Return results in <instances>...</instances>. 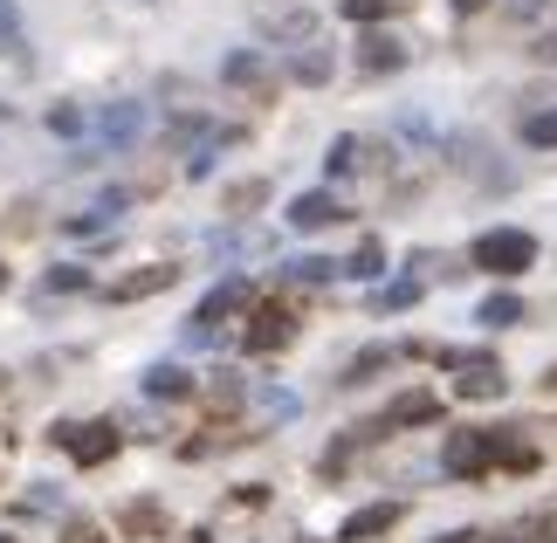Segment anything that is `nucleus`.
<instances>
[{
	"mask_svg": "<svg viewBox=\"0 0 557 543\" xmlns=\"http://www.w3.org/2000/svg\"><path fill=\"white\" fill-rule=\"evenodd\" d=\"M537 468V454H530L523 441H509V433H496V427H468V433H455L447 441V454H441V468L447 474H488V468Z\"/></svg>",
	"mask_w": 557,
	"mask_h": 543,
	"instance_id": "obj_1",
	"label": "nucleus"
},
{
	"mask_svg": "<svg viewBox=\"0 0 557 543\" xmlns=\"http://www.w3.org/2000/svg\"><path fill=\"white\" fill-rule=\"evenodd\" d=\"M530 262H537V242L523 227H488L475 242V269H488V275H523Z\"/></svg>",
	"mask_w": 557,
	"mask_h": 543,
	"instance_id": "obj_2",
	"label": "nucleus"
},
{
	"mask_svg": "<svg viewBox=\"0 0 557 543\" xmlns=\"http://www.w3.org/2000/svg\"><path fill=\"white\" fill-rule=\"evenodd\" d=\"M55 441L70 447L83 468H97V461H111V454H117V427H111V420H90V427H62Z\"/></svg>",
	"mask_w": 557,
	"mask_h": 543,
	"instance_id": "obj_3",
	"label": "nucleus"
},
{
	"mask_svg": "<svg viewBox=\"0 0 557 543\" xmlns=\"http://www.w3.org/2000/svg\"><path fill=\"white\" fill-rule=\"evenodd\" d=\"M242 303H248V282H221V289H213V296L200 303V310H193L186 337H193V344H213V323H221V317H234Z\"/></svg>",
	"mask_w": 557,
	"mask_h": 543,
	"instance_id": "obj_4",
	"label": "nucleus"
},
{
	"mask_svg": "<svg viewBox=\"0 0 557 543\" xmlns=\"http://www.w3.org/2000/svg\"><path fill=\"white\" fill-rule=\"evenodd\" d=\"M455 365H461V379H455V385H461V399H503V385H509V379H503V365H496V358H455Z\"/></svg>",
	"mask_w": 557,
	"mask_h": 543,
	"instance_id": "obj_5",
	"label": "nucleus"
},
{
	"mask_svg": "<svg viewBox=\"0 0 557 543\" xmlns=\"http://www.w3.org/2000/svg\"><path fill=\"white\" fill-rule=\"evenodd\" d=\"M331 221H345V207H337L331 193H296V200H289V227L296 234H317V227H331Z\"/></svg>",
	"mask_w": 557,
	"mask_h": 543,
	"instance_id": "obj_6",
	"label": "nucleus"
},
{
	"mask_svg": "<svg viewBox=\"0 0 557 543\" xmlns=\"http://www.w3.org/2000/svg\"><path fill=\"white\" fill-rule=\"evenodd\" d=\"M426 420H441V399H434V393H406V399L385 406V420L366 427V433H385V427H426Z\"/></svg>",
	"mask_w": 557,
	"mask_h": 543,
	"instance_id": "obj_7",
	"label": "nucleus"
},
{
	"mask_svg": "<svg viewBox=\"0 0 557 543\" xmlns=\"http://www.w3.org/2000/svg\"><path fill=\"white\" fill-rule=\"evenodd\" d=\"M275 344H289V310L283 303H262L248 323V351H275Z\"/></svg>",
	"mask_w": 557,
	"mask_h": 543,
	"instance_id": "obj_8",
	"label": "nucleus"
},
{
	"mask_svg": "<svg viewBox=\"0 0 557 543\" xmlns=\"http://www.w3.org/2000/svg\"><path fill=\"white\" fill-rule=\"evenodd\" d=\"M358 70H366V76H393V70H406V49L393 35H366V41H358Z\"/></svg>",
	"mask_w": 557,
	"mask_h": 543,
	"instance_id": "obj_9",
	"label": "nucleus"
},
{
	"mask_svg": "<svg viewBox=\"0 0 557 543\" xmlns=\"http://www.w3.org/2000/svg\"><path fill=\"white\" fill-rule=\"evenodd\" d=\"M399 523V503H372V509H358L345 530H337V543H366V536H385Z\"/></svg>",
	"mask_w": 557,
	"mask_h": 543,
	"instance_id": "obj_10",
	"label": "nucleus"
},
{
	"mask_svg": "<svg viewBox=\"0 0 557 543\" xmlns=\"http://www.w3.org/2000/svg\"><path fill=\"white\" fill-rule=\"evenodd\" d=\"M221 76L234 83V90H262V83H269V62H262V49H234L221 62Z\"/></svg>",
	"mask_w": 557,
	"mask_h": 543,
	"instance_id": "obj_11",
	"label": "nucleus"
},
{
	"mask_svg": "<svg viewBox=\"0 0 557 543\" xmlns=\"http://www.w3.org/2000/svg\"><path fill=\"white\" fill-rule=\"evenodd\" d=\"M138 132H145V103H111L103 111V138L111 145H138Z\"/></svg>",
	"mask_w": 557,
	"mask_h": 543,
	"instance_id": "obj_12",
	"label": "nucleus"
},
{
	"mask_svg": "<svg viewBox=\"0 0 557 543\" xmlns=\"http://www.w3.org/2000/svg\"><path fill=\"white\" fill-rule=\"evenodd\" d=\"M145 393H152V399H186L193 372H180V365H152V372H145Z\"/></svg>",
	"mask_w": 557,
	"mask_h": 543,
	"instance_id": "obj_13",
	"label": "nucleus"
},
{
	"mask_svg": "<svg viewBox=\"0 0 557 543\" xmlns=\"http://www.w3.org/2000/svg\"><path fill=\"white\" fill-rule=\"evenodd\" d=\"M152 289H173V269H138V275H124L117 282V303H138V296H152Z\"/></svg>",
	"mask_w": 557,
	"mask_h": 543,
	"instance_id": "obj_14",
	"label": "nucleus"
},
{
	"mask_svg": "<svg viewBox=\"0 0 557 543\" xmlns=\"http://www.w3.org/2000/svg\"><path fill=\"white\" fill-rule=\"evenodd\" d=\"M475 317L488 323V331H509V323H523V296H488Z\"/></svg>",
	"mask_w": 557,
	"mask_h": 543,
	"instance_id": "obj_15",
	"label": "nucleus"
},
{
	"mask_svg": "<svg viewBox=\"0 0 557 543\" xmlns=\"http://www.w3.org/2000/svg\"><path fill=\"white\" fill-rule=\"evenodd\" d=\"M523 145L550 151V145H557V111H530V118H523Z\"/></svg>",
	"mask_w": 557,
	"mask_h": 543,
	"instance_id": "obj_16",
	"label": "nucleus"
},
{
	"mask_svg": "<svg viewBox=\"0 0 557 543\" xmlns=\"http://www.w3.org/2000/svg\"><path fill=\"white\" fill-rule=\"evenodd\" d=\"M358 159H366V145H358V138H337V145H331V159H324V165L337 172V180H345V172H358Z\"/></svg>",
	"mask_w": 557,
	"mask_h": 543,
	"instance_id": "obj_17",
	"label": "nucleus"
},
{
	"mask_svg": "<svg viewBox=\"0 0 557 543\" xmlns=\"http://www.w3.org/2000/svg\"><path fill=\"white\" fill-rule=\"evenodd\" d=\"M21 41H28V35H21V14H14V0H0V49H8V55H21Z\"/></svg>",
	"mask_w": 557,
	"mask_h": 543,
	"instance_id": "obj_18",
	"label": "nucleus"
},
{
	"mask_svg": "<svg viewBox=\"0 0 557 543\" xmlns=\"http://www.w3.org/2000/svg\"><path fill=\"white\" fill-rule=\"evenodd\" d=\"M337 262H324V255H304V262H289V282H331Z\"/></svg>",
	"mask_w": 557,
	"mask_h": 543,
	"instance_id": "obj_19",
	"label": "nucleus"
},
{
	"mask_svg": "<svg viewBox=\"0 0 557 543\" xmlns=\"http://www.w3.org/2000/svg\"><path fill=\"white\" fill-rule=\"evenodd\" d=\"M413 296H420V282H393V289H379V310H406Z\"/></svg>",
	"mask_w": 557,
	"mask_h": 543,
	"instance_id": "obj_20",
	"label": "nucleus"
},
{
	"mask_svg": "<svg viewBox=\"0 0 557 543\" xmlns=\"http://www.w3.org/2000/svg\"><path fill=\"white\" fill-rule=\"evenodd\" d=\"M296 76H304V83H324V76H331V55H317V49L296 55Z\"/></svg>",
	"mask_w": 557,
	"mask_h": 543,
	"instance_id": "obj_21",
	"label": "nucleus"
},
{
	"mask_svg": "<svg viewBox=\"0 0 557 543\" xmlns=\"http://www.w3.org/2000/svg\"><path fill=\"white\" fill-rule=\"evenodd\" d=\"M49 132H62V138H76V132H83V111H70V103H55V111H49Z\"/></svg>",
	"mask_w": 557,
	"mask_h": 543,
	"instance_id": "obj_22",
	"label": "nucleus"
},
{
	"mask_svg": "<svg viewBox=\"0 0 557 543\" xmlns=\"http://www.w3.org/2000/svg\"><path fill=\"white\" fill-rule=\"evenodd\" d=\"M379 262H385V248H379V242H366V248L351 255V275H379Z\"/></svg>",
	"mask_w": 557,
	"mask_h": 543,
	"instance_id": "obj_23",
	"label": "nucleus"
},
{
	"mask_svg": "<svg viewBox=\"0 0 557 543\" xmlns=\"http://www.w3.org/2000/svg\"><path fill=\"white\" fill-rule=\"evenodd\" d=\"M345 14L351 21H379V14H393V0H345Z\"/></svg>",
	"mask_w": 557,
	"mask_h": 543,
	"instance_id": "obj_24",
	"label": "nucleus"
},
{
	"mask_svg": "<svg viewBox=\"0 0 557 543\" xmlns=\"http://www.w3.org/2000/svg\"><path fill=\"white\" fill-rule=\"evenodd\" d=\"M83 282H90V275H83L76 262H62V269H49V289H83Z\"/></svg>",
	"mask_w": 557,
	"mask_h": 543,
	"instance_id": "obj_25",
	"label": "nucleus"
},
{
	"mask_svg": "<svg viewBox=\"0 0 557 543\" xmlns=\"http://www.w3.org/2000/svg\"><path fill=\"white\" fill-rule=\"evenodd\" d=\"M62 543H103V530L97 523H70V530H62Z\"/></svg>",
	"mask_w": 557,
	"mask_h": 543,
	"instance_id": "obj_26",
	"label": "nucleus"
},
{
	"mask_svg": "<svg viewBox=\"0 0 557 543\" xmlns=\"http://www.w3.org/2000/svg\"><path fill=\"white\" fill-rule=\"evenodd\" d=\"M455 8H461V14H482V8H488V0H455Z\"/></svg>",
	"mask_w": 557,
	"mask_h": 543,
	"instance_id": "obj_27",
	"label": "nucleus"
},
{
	"mask_svg": "<svg viewBox=\"0 0 557 543\" xmlns=\"http://www.w3.org/2000/svg\"><path fill=\"white\" fill-rule=\"evenodd\" d=\"M441 543H475V536H468V530H455V536H441Z\"/></svg>",
	"mask_w": 557,
	"mask_h": 543,
	"instance_id": "obj_28",
	"label": "nucleus"
},
{
	"mask_svg": "<svg viewBox=\"0 0 557 543\" xmlns=\"http://www.w3.org/2000/svg\"><path fill=\"white\" fill-rule=\"evenodd\" d=\"M0 289H8V269H0Z\"/></svg>",
	"mask_w": 557,
	"mask_h": 543,
	"instance_id": "obj_29",
	"label": "nucleus"
},
{
	"mask_svg": "<svg viewBox=\"0 0 557 543\" xmlns=\"http://www.w3.org/2000/svg\"><path fill=\"white\" fill-rule=\"evenodd\" d=\"M0 543H8V536H0Z\"/></svg>",
	"mask_w": 557,
	"mask_h": 543,
	"instance_id": "obj_30",
	"label": "nucleus"
}]
</instances>
